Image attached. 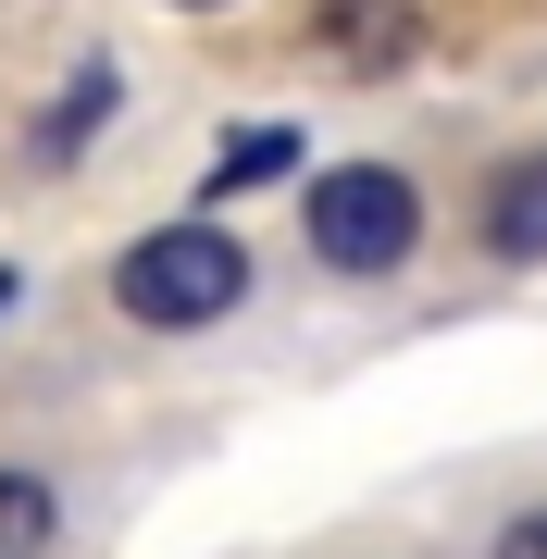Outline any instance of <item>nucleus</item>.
Listing matches in <instances>:
<instances>
[{
    "mask_svg": "<svg viewBox=\"0 0 547 559\" xmlns=\"http://www.w3.org/2000/svg\"><path fill=\"white\" fill-rule=\"evenodd\" d=\"M112 299L138 311L150 336H200V323H224V311L249 299L237 224H150V237L112 261Z\"/></svg>",
    "mask_w": 547,
    "mask_h": 559,
    "instance_id": "obj_1",
    "label": "nucleus"
},
{
    "mask_svg": "<svg viewBox=\"0 0 547 559\" xmlns=\"http://www.w3.org/2000/svg\"><path fill=\"white\" fill-rule=\"evenodd\" d=\"M299 224H311V261H324V274H399V261L424 249V200H411V175H385V162H336Z\"/></svg>",
    "mask_w": 547,
    "mask_h": 559,
    "instance_id": "obj_2",
    "label": "nucleus"
},
{
    "mask_svg": "<svg viewBox=\"0 0 547 559\" xmlns=\"http://www.w3.org/2000/svg\"><path fill=\"white\" fill-rule=\"evenodd\" d=\"M324 50L348 62V75H385V62L424 50V13H411V0H336V13H324Z\"/></svg>",
    "mask_w": 547,
    "mask_h": 559,
    "instance_id": "obj_3",
    "label": "nucleus"
},
{
    "mask_svg": "<svg viewBox=\"0 0 547 559\" xmlns=\"http://www.w3.org/2000/svg\"><path fill=\"white\" fill-rule=\"evenodd\" d=\"M486 249L498 261H547V150L510 162V175L486 187Z\"/></svg>",
    "mask_w": 547,
    "mask_h": 559,
    "instance_id": "obj_4",
    "label": "nucleus"
},
{
    "mask_svg": "<svg viewBox=\"0 0 547 559\" xmlns=\"http://www.w3.org/2000/svg\"><path fill=\"white\" fill-rule=\"evenodd\" d=\"M0 559H62V510L38 473H0Z\"/></svg>",
    "mask_w": 547,
    "mask_h": 559,
    "instance_id": "obj_5",
    "label": "nucleus"
},
{
    "mask_svg": "<svg viewBox=\"0 0 547 559\" xmlns=\"http://www.w3.org/2000/svg\"><path fill=\"white\" fill-rule=\"evenodd\" d=\"M262 175H286V124H249L237 150H212V200H237V187H262Z\"/></svg>",
    "mask_w": 547,
    "mask_h": 559,
    "instance_id": "obj_6",
    "label": "nucleus"
},
{
    "mask_svg": "<svg viewBox=\"0 0 547 559\" xmlns=\"http://www.w3.org/2000/svg\"><path fill=\"white\" fill-rule=\"evenodd\" d=\"M100 112H112V75L87 62V75H75V100L50 112V150H87V124H100Z\"/></svg>",
    "mask_w": 547,
    "mask_h": 559,
    "instance_id": "obj_7",
    "label": "nucleus"
},
{
    "mask_svg": "<svg viewBox=\"0 0 547 559\" xmlns=\"http://www.w3.org/2000/svg\"><path fill=\"white\" fill-rule=\"evenodd\" d=\"M498 559H547V510H523V522H510V535H498Z\"/></svg>",
    "mask_w": 547,
    "mask_h": 559,
    "instance_id": "obj_8",
    "label": "nucleus"
},
{
    "mask_svg": "<svg viewBox=\"0 0 547 559\" xmlns=\"http://www.w3.org/2000/svg\"><path fill=\"white\" fill-rule=\"evenodd\" d=\"M0 311H13V274H0Z\"/></svg>",
    "mask_w": 547,
    "mask_h": 559,
    "instance_id": "obj_9",
    "label": "nucleus"
}]
</instances>
